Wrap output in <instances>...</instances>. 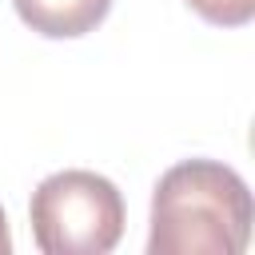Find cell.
Instances as JSON below:
<instances>
[{"label":"cell","mask_w":255,"mask_h":255,"mask_svg":"<svg viewBox=\"0 0 255 255\" xmlns=\"http://www.w3.org/2000/svg\"><path fill=\"white\" fill-rule=\"evenodd\" d=\"M251 191L219 159H183L151 191L147 255H239L251 239Z\"/></svg>","instance_id":"1"},{"label":"cell","mask_w":255,"mask_h":255,"mask_svg":"<svg viewBox=\"0 0 255 255\" xmlns=\"http://www.w3.org/2000/svg\"><path fill=\"white\" fill-rule=\"evenodd\" d=\"M28 219L44 255H108L124 235V195L112 179L68 167L40 179Z\"/></svg>","instance_id":"2"},{"label":"cell","mask_w":255,"mask_h":255,"mask_svg":"<svg viewBox=\"0 0 255 255\" xmlns=\"http://www.w3.org/2000/svg\"><path fill=\"white\" fill-rule=\"evenodd\" d=\"M12 4H16V16L48 40L88 36L112 12V0H12Z\"/></svg>","instance_id":"3"},{"label":"cell","mask_w":255,"mask_h":255,"mask_svg":"<svg viewBox=\"0 0 255 255\" xmlns=\"http://www.w3.org/2000/svg\"><path fill=\"white\" fill-rule=\"evenodd\" d=\"M183 4L215 28H243L255 16V0H183Z\"/></svg>","instance_id":"4"},{"label":"cell","mask_w":255,"mask_h":255,"mask_svg":"<svg viewBox=\"0 0 255 255\" xmlns=\"http://www.w3.org/2000/svg\"><path fill=\"white\" fill-rule=\"evenodd\" d=\"M8 251H12V235H8V215L0 207V255H8Z\"/></svg>","instance_id":"5"}]
</instances>
